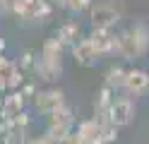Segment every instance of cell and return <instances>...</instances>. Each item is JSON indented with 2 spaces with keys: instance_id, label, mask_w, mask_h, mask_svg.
Wrapping results in <instances>:
<instances>
[{
  "instance_id": "6da1fadb",
  "label": "cell",
  "mask_w": 149,
  "mask_h": 144,
  "mask_svg": "<svg viewBox=\"0 0 149 144\" xmlns=\"http://www.w3.org/2000/svg\"><path fill=\"white\" fill-rule=\"evenodd\" d=\"M125 7L120 0H101L89 7V19L91 29H113L120 19H123Z\"/></svg>"
},
{
  "instance_id": "7a4b0ae2",
  "label": "cell",
  "mask_w": 149,
  "mask_h": 144,
  "mask_svg": "<svg viewBox=\"0 0 149 144\" xmlns=\"http://www.w3.org/2000/svg\"><path fill=\"white\" fill-rule=\"evenodd\" d=\"M10 12H15L22 22H46L53 15V7L46 0H12Z\"/></svg>"
},
{
  "instance_id": "3957f363",
  "label": "cell",
  "mask_w": 149,
  "mask_h": 144,
  "mask_svg": "<svg viewBox=\"0 0 149 144\" xmlns=\"http://www.w3.org/2000/svg\"><path fill=\"white\" fill-rule=\"evenodd\" d=\"M48 118V125H46V137H48L53 144L58 142L60 137H65L68 132H72V125H74V111L70 108L68 103L63 106V108L53 111L51 115H46Z\"/></svg>"
},
{
  "instance_id": "277c9868",
  "label": "cell",
  "mask_w": 149,
  "mask_h": 144,
  "mask_svg": "<svg viewBox=\"0 0 149 144\" xmlns=\"http://www.w3.org/2000/svg\"><path fill=\"white\" fill-rule=\"evenodd\" d=\"M132 120H135V101L130 96H116L108 113V122L113 127H127Z\"/></svg>"
},
{
  "instance_id": "5b68a950",
  "label": "cell",
  "mask_w": 149,
  "mask_h": 144,
  "mask_svg": "<svg viewBox=\"0 0 149 144\" xmlns=\"http://www.w3.org/2000/svg\"><path fill=\"white\" fill-rule=\"evenodd\" d=\"M34 106L36 111L43 115H51L53 111H58L65 106V91L63 89H43L34 94Z\"/></svg>"
},
{
  "instance_id": "8992f818",
  "label": "cell",
  "mask_w": 149,
  "mask_h": 144,
  "mask_svg": "<svg viewBox=\"0 0 149 144\" xmlns=\"http://www.w3.org/2000/svg\"><path fill=\"white\" fill-rule=\"evenodd\" d=\"M87 41L94 46V51L101 55H116V31L113 29H91Z\"/></svg>"
},
{
  "instance_id": "52a82bcc",
  "label": "cell",
  "mask_w": 149,
  "mask_h": 144,
  "mask_svg": "<svg viewBox=\"0 0 149 144\" xmlns=\"http://www.w3.org/2000/svg\"><path fill=\"white\" fill-rule=\"evenodd\" d=\"M113 99H116V91H111L108 86H101L94 94L91 108H94V120L99 125H108V113H111V106H113Z\"/></svg>"
},
{
  "instance_id": "ba28073f",
  "label": "cell",
  "mask_w": 149,
  "mask_h": 144,
  "mask_svg": "<svg viewBox=\"0 0 149 144\" xmlns=\"http://www.w3.org/2000/svg\"><path fill=\"white\" fill-rule=\"evenodd\" d=\"M123 89L127 91V96H142L144 91H149V72L139 70V67H132V70L125 72V84Z\"/></svg>"
},
{
  "instance_id": "9c48e42d",
  "label": "cell",
  "mask_w": 149,
  "mask_h": 144,
  "mask_svg": "<svg viewBox=\"0 0 149 144\" xmlns=\"http://www.w3.org/2000/svg\"><path fill=\"white\" fill-rule=\"evenodd\" d=\"M70 51H72V58H74V63L79 67H94L99 63V53L94 51V46H91L87 38H79Z\"/></svg>"
},
{
  "instance_id": "30bf717a",
  "label": "cell",
  "mask_w": 149,
  "mask_h": 144,
  "mask_svg": "<svg viewBox=\"0 0 149 144\" xmlns=\"http://www.w3.org/2000/svg\"><path fill=\"white\" fill-rule=\"evenodd\" d=\"M53 38L63 46V51H65V48H72L82 38V29H79V24L74 22V19H68V22H63L58 29H55V36Z\"/></svg>"
},
{
  "instance_id": "8fae6325",
  "label": "cell",
  "mask_w": 149,
  "mask_h": 144,
  "mask_svg": "<svg viewBox=\"0 0 149 144\" xmlns=\"http://www.w3.org/2000/svg\"><path fill=\"white\" fill-rule=\"evenodd\" d=\"M130 36L135 41V48H137V58H144L149 53V24L144 19H137L132 26H127Z\"/></svg>"
},
{
  "instance_id": "7c38bea8",
  "label": "cell",
  "mask_w": 149,
  "mask_h": 144,
  "mask_svg": "<svg viewBox=\"0 0 149 144\" xmlns=\"http://www.w3.org/2000/svg\"><path fill=\"white\" fill-rule=\"evenodd\" d=\"M19 113H24V96L19 91L7 94L5 99H3V106H0V115H3L7 122H12Z\"/></svg>"
},
{
  "instance_id": "4fadbf2b",
  "label": "cell",
  "mask_w": 149,
  "mask_h": 144,
  "mask_svg": "<svg viewBox=\"0 0 149 144\" xmlns=\"http://www.w3.org/2000/svg\"><path fill=\"white\" fill-rule=\"evenodd\" d=\"M77 137L82 144H101V125L94 118L82 120L77 125Z\"/></svg>"
},
{
  "instance_id": "5bb4252c",
  "label": "cell",
  "mask_w": 149,
  "mask_h": 144,
  "mask_svg": "<svg viewBox=\"0 0 149 144\" xmlns=\"http://www.w3.org/2000/svg\"><path fill=\"white\" fill-rule=\"evenodd\" d=\"M116 53L123 58V60H139L137 58V48H135V41H132V36H130L127 29H123L120 34H116Z\"/></svg>"
},
{
  "instance_id": "9a60e30c",
  "label": "cell",
  "mask_w": 149,
  "mask_h": 144,
  "mask_svg": "<svg viewBox=\"0 0 149 144\" xmlns=\"http://www.w3.org/2000/svg\"><path fill=\"white\" fill-rule=\"evenodd\" d=\"M34 74L39 77L41 82H55L58 77L63 74V65H55V63H46V60H41L39 55H36V65H34Z\"/></svg>"
},
{
  "instance_id": "2e32d148",
  "label": "cell",
  "mask_w": 149,
  "mask_h": 144,
  "mask_svg": "<svg viewBox=\"0 0 149 144\" xmlns=\"http://www.w3.org/2000/svg\"><path fill=\"white\" fill-rule=\"evenodd\" d=\"M41 60L46 63H55V65H63V46L55 41V38H46L43 46H41V53H39Z\"/></svg>"
},
{
  "instance_id": "e0dca14e",
  "label": "cell",
  "mask_w": 149,
  "mask_h": 144,
  "mask_svg": "<svg viewBox=\"0 0 149 144\" xmlns=\"http://www.w3.org/2000/svg\"><path fill=\"white\" fill-rule=\"evenodd\" d=\"M125 72L120 65H111L106 74H104V86H108L111 91H118V89H123V84H125Z\"/></svg>"
},
{
  "instance_id": "ac0fdd59",
  "label": "cell",
  "mask_w": 149,
  "mask_h": 144,
  "mask_svg": "<svg viewBox=\"0 0 149 144\" xmlns=\"http://www.w3.org/2000/svg\"><path fill=\"white\" fill-rule=\"evenodd\" d=\"M17 65V70H19L22 74L26 72H34V65H36V53L34 51H24L22 58H19V63H15Z\"/></svg>"
},
{
  "instance_id": "d6986e66",
  "label": "cell",
  "mask_w": 149,
  "mask_h": 144,
  "mask_svg": "<svg viewBox=\"0 0 149 144\" xmlns=\"http://www.w3.org/2000/svg\"><path fill=\"white\" fill-rule=\"evenodd\" d=\"M91 5H94V0H65V7H68L72 15L89 12V7H91Z\"/></svg>"
},
{
  "instance_id": "ffe728a7",
  "label": "cell",
  "mask_w": 149,
  "mask_h": 144,
  "mask_svg": "<svg viewBox=\"0 0 149 144\" xmlns=\"http://www.w3.org/2000/svg\"><path fill=\"white\" fill-rule=\"evenodd\" d=\"M118 137V127H113V125H101V144H113Z\"/></svg>"
},
{
  "instance_id": "44dd1931",
  "label": "cell",
  "mask_w": 149,
  "mask_h": 144,
  "mask_svg": "<svg viewBox=\"0 0 149 144\" xmlns=\"http://www.w3.org/2000/svg\"><path fill=\"white\" fill-rule=\"evenodd\" d=\"M55 144H82V142H79V137H77V132H68L65 137H60Z\"/></svg>"
},
{
  "instance_id": "7402d4cb",
  "label": "cell",
  "mask_w": 149,
  "mask_h": 144,
  "mask_svg": "<svg viewBox=\"0 0 149 144\" xmlns=\"http://www.w3.org/2000/svg\"><path fill=\"white\" fill-rule=\"evenodd\" d=\"M36 91H39V89H36V84H34V82H26V84L19 86V94H22V96H34Z\"/></svg>"
},
{
  "instance_id": "603a6c76",
  "label": "cell",
  "mask_w": 149,
  "mask_h": 144,
  "mask_svg": "<svg viewBox=\"0 0 149 144\" xmlns=\"http://www.w3.org/2000/svg\"><path fill=\"white\" fill-rule=\"evenodd\" d=\"M24 144H53V142L46 137V134H36V137H29Z\"/></svg>"
},
{
  "instance_id": "cb8c5ba5",
  "label": "cell",
  "mask_w": 149,
  "mask_h": 144,
  "mask_svg": "<svg viewBox=\"0 0 149 144\" xmlns=\"http://www.w3.org/2000/svg\"><path fill=\"white\" fill-rule=\"evenodd\" d=\"M10 5H12V0H0V15L10 12Z\"/></svg>"
},
{
  "instance_id": "d4e9b609",
  "label": "cell",
  "mask_w": 149,
  "mask_h": 144,
  "mask_svg": "<svg viewBox=\"0 0 149 144\" xmlns=\"http://www.w3.org/2000/svg\"><path fill=\"white\" fill-rule=\"evenodd\" d=\"M51 7H65V0H46Z\"/></svg>"
},
{
  "instance_id": "484cf974",
  "label": "cell",
  "mask_w": 149,
  "mask_h": 144,
  "mask_svg": "<svg viewBox=\"0 0 149 144\" xmlns=\"http://www.w3.org/2000/svg\"><path fill=\"white\" fill-rule=\"evenodd\" d=\"M5 51V41H3V36H0V53Z\"/></svg>"
}]
</instances>
